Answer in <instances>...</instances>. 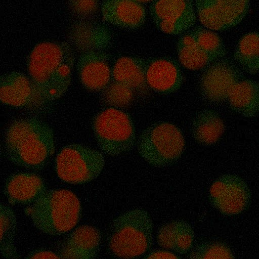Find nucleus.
<instances>
[{
  "label": "nucleus",
  "mask_w": 259,
  "mask_h": 259,
  "mask_svg": "<svg viewBox=\"0 0 259 259\" xmlns=\"http://www.w3.org/2000/svg\"><path fill=\"white\" fill-rule=\"evenodd\" d=\"M75 63L72 46L60 41H44L30 52L26 64L29 76L43 97L53 103L68 90Z\"/></svg>",
  "instance_id": "1"
},
{
  "label": "nucleus",
  "mask_w": 259,
  "mask_h": 259,
  "mask_svg": "<svg viewBox=\"0 0 259 259\" xmlns=\"http://www.w3.org/2000/svg\"><path fill=\"white\" fill-rule=\"evenodd\" d=\"M5 156L13 164L40 170L50 161L55 151L53 129L36 117L16 119L5 134Z\"/></svg>",
  "instance_id": "2"
},
{
  "label": "nucleus",
  "mask_w": 259,
  "mask_h": 259,
  "mask_svg": "<svg viewBox=\"0 0 259 259\" xmlns=\"http://www.w3.org/2000/svg\"><path fill=\"white\" fill-rule=\"evenodd\" d=\"M153 222L147 210L135 208L118 215L111 222L107 246L114 256L135 258L145 255L152 245Z\"/></svg>",
  "instance_id": "3"
},
{
  "label": "nucleus",
  "mask_w": 259,
  "mask_h": 259,
  "mask_svg": "<svg viewBox=\"0 0 259 259\" xmlns=\"http://www.w3.org/2000/svg\"><path fill=\"white\" fill-rule=\"evenodd\" d=\"M82 214L80 201L72 191L64 189L46 191L33 204L30 216L40 232L58 236L72 230Z\"/></svg>",
  "instance_id": "4"
},
{
  "label": "nucleus",
  "mask_w": 259,
  "mask_h": 259,
  "mask_svg": "<svg viewBox=\"0 0 259 259\" xmlns=\"http://www.w3.org/2000/svg\"><path fill=\"white\" fill-rule=\"evenodd\" d=\"M139 155L149 165L163 167L178 160L183 154L186 141L182 130L167 121L146 127L137 141Z\"/></svg>",
  "instance_id": "5"
},
{
  "label": "nucleus",
  "mask_w": 259,
  "mask_h": 259,
  "mask_svg": "<svg viewBox=\"0 0 259 259\" xmlns=\"http://www.w3.org/2000/svg\"><path fill=\"white\" fill-rule=\"evenodd\" d=\"M91 126L99 147L108 156L126 153L136 143L134 120L128 112L119 108L110 107L97 113Z\"/></svg>",
  "instance_id": "6"
},
{
  "label": "nucleus",
  "mask_w": 259,
  "mask_h": 259,
  "mask_svg": "<svg viewBox=\"0 0 259 259\" xmlns=\"http://www.w3.org/2000/svg\"><path fill=\"white\" fill-rule=\"evenodd\" d=\"M105 157L99 151L78 143L63 147L55 161L57 176L62 181L82 185L96 179L102 171Z\"/></svg>",
  "instance_id": "7"
},
{
  "label": "nucleus",
  "mask_w": 259,
  "mask_h": 259,
  "mask_svg": "<svg viewBox=\"0 0 259 259\" xmlns=\"http://www.w3.org/2000/svg\"><path fill=\"white\" fill-rule=\"evenodd\" d=\"M0 100L6 105L36 114H46L52 108L53 103L43 97L30 77L16 71L1 76Z\"/></svg>",
  "instance_id": "8"
},
{
  "label": "nucleus",
  "mask_w": 259,
  "mask_h": 259,
  "mask_svg": "<svg viewBox=\"0 0 259 259\" xmlns=\"http://www.w3.org/2000/svg\"><path fill=\"white\" fill-rule=\"evenodd\" d=\"M208 199L221 214L236 215L246 210L251 199L250 189L247 183L234 174H224L218 177L208 190Z\"/></svg>",
  "instance_id": "9"
},
{
  "label": "nucleus",
  "mask_w": 259,
  "mask_h": 259,
  "mask_svg": "<svg viewBox=\"0 0 259 259\" xmlns=\"http://www.w3.org/2000/svg\"><path fill=\"white\" fill-rule=\"evenodd\" d=\"M250 0H194L197 18L202 25L223 32L238 26L245 18Z\"/></svg>",
  "instance_id": "10"
},
{
  "label": "nucleus",
  "mask_w": 259,
  "mask_h": 259,
  "mask_svg": "<svg viewBox=\"0 0 259 259\" xmlns=\"http://www.w3.org/2000/svg\"><path fill=\"white\" fill-rule=\"evenodd\" d=\"M149 11L157 29L169 35L183 34L195 24L197 18L194 0H155Z\"/></svg>",
  "instance_id": "11"
},
{
  "label": "nucleus",
  "mask_w": 259,
  "mask_h": 259,
  "mask_svg": "<svg viewBox=\"0 0 259 259\" xmlns=\"http://www.w3.org/2000/svg\"><path fill=\"white\" fill-rule=\"evenodd\" d=\"M242 78L234 62L224 58L219 59L207 66L201 74V93L206 100L213 103L227 101L235 85Z\"/></svg>",
  "instance_id": "12"
},
{
  "label": "nucleus",
  "mask_w": 259,
  "mask_h": 259,
  "mask_svg": "<svg viewBox=\"0 0 259 259\" xmlns=\"http://www.w3.org/2000/svg\"><path fill=\"white\" fill-rule=\"evenodd\" d=\"M110 55L104 51L91 50L80 52L76 70L82 85L91 92L103 91L111 82L112 69Z\"/></svg>",
  "instance_id": "13"
},
{
  "label": "nucleus",
  "mask_w": 259,
  "mask_h": 259,
  "mask_svg": "<svg viewBox=\"0 0 259 259\" xmlns=\"http://www.w3.org/2000/svg\"><path fill=\"white\" fill-rule=\"evenodd\" d=\"M180 63L171 57L148 59L146 81L149 88L163 95L179 91L184 81Z\"/></svg>",
  "instance_id": "14"
},
{
  "label": "nucleus",
  "mask_w": 259,
  "mask_h": 259,
  "mask_svg": "<svg viewBox=\"0 0 259 259\" xmlns=\"http://www.w3.org/2000/svg\"><path fill=\"white\" fill-rule=\"evenodd\" d=\"M100 11L105 23L127 30L139 29L146 22V8L138 0H104Z\"/></svg>",
  "instance_id": "15"
},
{
  "label": "nucleus",
  "mask_w": 259,
  "mask_h": 259,
  "mask_svg": "<svg viewBox=\"0 0 259 259\" xmlns=\"http://www.w3.org/2000/svg\"><path fill=\"white\" fill-rule=\"evenodd\" d=\"M101 242V234L97 228L81 225L67 237L59 255L62 258H95L99 252Z\"/></svg>",
  "instance_id": "16"
},
{
  "label": "nucleus",
  "mask_w": 259,
  "mask_h": 259,
  "mask_svg": "<svg viewBox=\"0 0 259 259\" xmlns=\"http://www.w3.org/2000/svg\"><path fill=\"white\" fill-rule=\"evenodd\" d=\"M46 189L45 181L39 175L21 172L8 177L5 183L4 192L11 202L26 205L34 203Z\"/></svg>",
  "instance_id": "17"
},
{
  "label": "nucleus",
  "mask_w": 259,
  "mask_h": 259,
  "mask_svg": "<svg viewBox=\"0 0 259 259\" xmlns=\"http://www.w3.org/2000/svg\"><path fill=\"white\" fill-rule=\"evenodd\" d=\"M70 42L80 52L91 50L104 51L111 44L113 35L105 24L88 21L74 24L69 31Z\"/></svg>",
  "instance_id": "18"
},
{
  "label": "nucleus",
  "mask_w": 259,
  "mask_h": 259,
  "mask_svg": "<svg viewBox=\"0 0 259 259\" xmlns=\"http://www.w3.org/2000/svg\"><path fill=\"white\" fill-rule=\"evenodd\" d=\"M194 230L186 221L177 219L161 226L157 242L162 248L179 254L188 253L193 248Z\"/></svg>",
  "instance_id": "19"
},
{
  "label": "nucleus",
  "mask_w": 259,
  "mask_h": 259,
  "mask_svg": "<svg viewBox=\"0 0 259 259\" xmlns=\"http://www.w3.org/2000/svg\"><path fill=\"white\" fill-rule=\"evenodd\" d=\"M230 109L245 118L259 115V81L242 78L235 85L227 100Z\"/></svg>",
  "instance_id": "20"
},
{
  "label": "nucleus",
  "mask_w": 259,
  "mask_h": 259,
  "mask_svg": "<svg viewBox=\"0 0 259 259\" xmlns=\"http://www.w3.org/2000/svg\"><path fill=\"white\" fill-rule=\"evenodd\" d=\"M226 128L221 115L212 109H204L197 112L192 119L191 131L194 140L204 146L217 143Z\"/></svg>",
  "instance_id": "21"
},
{
  "label": "nucleus",
  "mask_w": 259,
  "mask_h": 259,
  "mask_svg": "<svg viewBox=\"0 0 259 259\" xmlns=\"http://www.w3.org/2000/svg\"><path fill=\"white\" fill-rule=\"evenodd\" d=\"M148 59L135 56H121L112 69L113 80L128 85L134 90L144 92L149 88L146 81Z\"/></svg>",
  "instance_id": "22"
},
{
  "label": "nucleus",
  "mask_w": 259,
  "mask_h": 259,
  "mask_svg": "<svg viewBox=\"0 0 259 259\" xmlns=\"http://www.w3.org/2000/svg\"><path fill=\"white\" fill-rule=\"evenodd\" d=\"M0 251L5 258H21L15 245V236L17 229V218L14 210L9 206L0 205Z\"/></svg>",
  "instance_id": "23"
},
{
  "label": "nucleus",
  "mask_w": 259,
  "mask_h": 259,
  "mask_svg": "<svg viewBox=\"0 0 259 259\" xmlns=\"http://www.w3.org/2000/svg\"><path fill=\"white\" fill-rule=\"evenodd\" d=\"M259 53V32L243 34L239 39L233 53L234 60L247 73L251 74Z\"/></svg>",
  "instance_id": "24"
},
{
  "label": "nucleus",
  "mask_w": 259,
  "mask_h": 259,
  "mask_svg": "<svg viewBox=\"0 0 259 259\" xmlns=\"http://www.w3.org/2000/svg\"><path fill=\"white\" fill-rule=\"evenodd\" d=\"M189 31L192 35L197 47L210 54L217 60L226 56V46L222 38L216 31L199 25Z\"/></svg>",
  "instance_id": "25"
},
{
  "label": "nucleus",
  "mask_w": 259,
  "mask_h": 259,
  "mask_svg": "<svg viewBox=\"0 0 259 259\" xmlns=\"http://www.w3.org/2000/svg\"><path fill=\"white\" fill-rule=\"evenodd\" d=\"M176 51L180 64L190 70L201 69L217 60L196 46H187L178 41L176 43Z\"/></svg>",
  "instance_id": "26"
},
{
  "label": "nucleus",
  "mask_w": 259,
  "mask_h": 259,
  "mask_svg": "<svg viewBox=\"0 0 259 259\" xmlns=\"http://www.w3.org/2000/svg\"><path fill=\"white\" fill-rule=\"evenodd\" d=\"M186 257L191 259H230L235 258V254L226 243L209 241L198 243L187 253Z\"/></svg>",
  "instance_id": "27"
},
{
  "label": "nucleus",
  "mask_w": 259,
  "mask_h": 259,
  "mask_svg": "<svg viewBox=\"0 0 259 259\" xmlns=\"http://www.w3.org/2000/svg\"><path fill=\"white\" fill-rule=\"evenodd\" d=\"M102 99L106 104L121 107L130 104L133 99L134 90L127 85L113 80L103 91Z\"/></svg>",
  "instance_id": "28"
},
{
  "label": "nucleus",
  "mask_w": 259,
  "mask_h": 259,
  "mask_svg": "<svg viewBox=\"0 0 259 259\" xmlns=\"http://www.w3.org/2000/svg\"><path fill=\"white\" fill-rule=\"evenodd\" d=\"M69 6L75 15L82 18L96 13L101 6V0H68Z\"/></svg>",
  "instance_id": "29"
},
{
  "label": "nucleus",
  "mask_w": 259,
  "mask_h": 259,
  "mask_svg": "<svg viewBox=\"0 0 259 259\" xmlns=\"http://www.w3.org/2000/svg\"><path fill=\"white\" fill-rule=\"evenodd\" d=\"M144 258H180L179 255L175 253L173 251L165 249H156L147 253Z\"/></svg>",
  "instance_id": "30"
},
{
  "label": "nucleus",
  "mask_w": 259,
  "mask_h": 259,
  "mask_svg": "<svg viewBox=\"0 0 259 259\" xmlns=\"http://www.w3.org/2000/svg\"><path fill=\"white\" fill-rule=\"evenodd\" d=\"M26 258H59V254L55 252L44 249H38L30 251L27 255Z\"/></svg>",
  "instance_id": "31"
},
{
  "label": "nucleus",
  "mask_w": 259,
  "mask_h": 259,
  "mask_svg": "<svg viewBox=\"0 0 259 259\" xmlns=\"http://www.w3.org/2000/svg\"><path fill=\"white\" fill-rule=\"evenodd\" d=\"M259 73V53L255 64L252 69L250 74H255Z\"/></svg>",
  "instance_id": "32"
},
{
  "label": "nucleus",
  "mask_w": 259,
  "mask_h": 259,
  "mask_svg": "<svg viewBox=\"0 0 259 259\" xmlns=\"http://www.w3.org/2000/svg\"><path fill=\"white\" fill-rule=\"evenodd\" d=\"M138 1L140 2L141 3L143 4H146V3H151L154 1L155 0H138Z\"/></svg>",
  "instance_id": "33"
}]
</instances>
